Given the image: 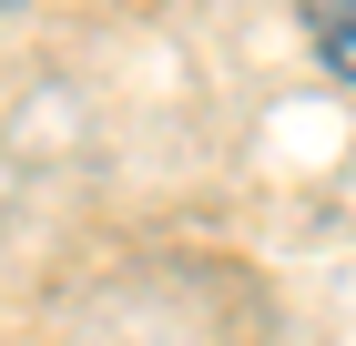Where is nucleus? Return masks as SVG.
<instances>
[{"mask_svg":"<svg viewBox=\"0 0 356 346\" xmlns=\"http://www.w3.org/2000/svg\"><path fill=\"white\" fill-rule=\"evenodd\" d=\"M305 31H316L326 72H336V81H356V0H305Z\"/></svg>","mask_w":356,"mask_h":346,"instance_id":"obj_1","label":"nucleus"},{"mask_svg":"<svg viewBox=\"0 0 356 346\" xmlns=\"http://www.w3.org/2000/svg\"><path fill=\"white\" fill-rule=\"evenodd\" d=\"M0 10H21V0H0Z\"/></svg>","mask_w":356,"mask_h":346,"instance_id":"obj_2","label":"nucleus"}]
</instances>
